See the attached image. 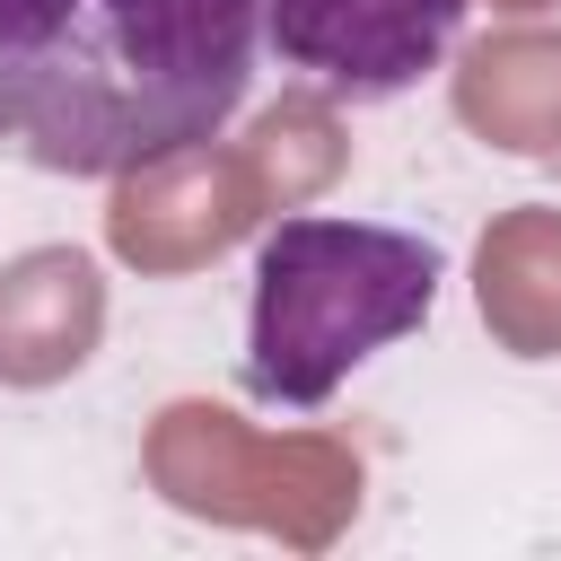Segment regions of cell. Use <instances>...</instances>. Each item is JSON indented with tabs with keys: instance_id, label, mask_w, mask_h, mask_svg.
<instances>
[{
	"instance_id": "8992f818",
	"label": "cell",
	"mask_w": 561,
	"mask_h": 561,
	"mask_svg": "<svg viewBox=\"0 0 561 561\" xmlns=\"http://www.w3.org/2000/svg\"><path fill=\"white\" fill-rule=\"evenodd\" d=\"M105 333V280L79 245H35L0 272V386H61Z\"/></svg>"
},
{
	"instance_id": "52a82bcc",
	"label": "cell",
	"mask_w": 561,
	"mask_h": 561,
	"mask_svg": "<svg viewBox=\"0 0 561 561\" xmlns=\"http://www.w3.org/2000/svg\"><path fill=\"white\" fill-rule=\"evenodd\" d=\"M456 123L508 158H561V35L500 26L456 61Z\"/></svg>"
},
{
	"instance_id": "ba28073f",
	"label": "cell",
	"mask_w": 561,
	"mask_h": 561,
	"mask_svg": "<svg viewBox=\"0 0 561 561\" xmlns=\"http://www.w3.org/2000/svg\"><path fill=\"white\" fill-rule=\"evenodd\" d=\"M473 298H482V324L500 333V351L552 359L561 351V210L526 202V210L491 219L473 245Z\"/></svg>"
},
{
	"instance_id": "277c9868",
	"label": "cell",
	"mask_w": 561,
	"mask_h": 561,
	"mask_svg": "<svg viewBox=\"0 0 561 561\" xmlns=\"http://www.w3.org/2000/svg\"><path fill=\"white\" fill-rule=\"evenodd\" d=\"M473 0H263V44L316 96H403L421 70L447 61Z\"/></svg>"
},
{
	"instance_id": "3957f363",
	"label": "cell",
	"mask_w": 561,
	"mask_h": 561,
	"mask_svg": "<svg viewBox=\"0 0 561 561\" xmlns=\"http://www.w3.org/2000/svg\"><path fill=\"white\" fill-rule=\"evenodd\" d=\"M149 482L193 508V517H237V526H272L289 543H324L351 500H359V465L324 438H254L237 412L219 403H175L149 430Z\"/></svg>"
},
{
	"instance_id": "5b68a950",
	"label": "cell",
	"mask_w": 561,
	"mask_h": 561,
	"mask_svg": "<svg viewBox=\"0 0 561 561\" xmlns=\"http://www.w3.org/2000/svg\"><path fill=\"white\" fill-rule=\"evenodd\" d=\"M114 184H123V193H114V210H105V237H114V254L140 263V272H184V263L219 254L228 237H245L254 210H263L254 167H245V158H219L210 140H202V149H175V158H158V167H140V175H114Z\"/></svg>"
},
{
	"instance_id": "7a4b0ae2",
	"label": "cell",
	"mask_w": 561,
	"mask_h": 561,
	"mask_svg": "<svg viewBox=\"0 0 561 561\" xmlns=\"http://www.w3.org/2000/svg\"><path fill=\"white\" fill-rule=\"evenodd\" d=\"M438 245L377 219L298 210L254 245V316H245V386L263 403L316 412L359 359L421 333L438 307Z\"/></svg>"
},
{
	"instance_id": "6da1fadb",
	"label": "cell",
	"mask_w": 561,
	"mask_h": 561,
	"mask_svg": "<svg viewBox=\"0 0 561 561\" xmlns=\"http://www.w3.org/2000/svg\"><path fill=\"white\" fill-rule=\"evenodd\" d=\"M263 0H0V149L44 175H140L219 140Z\"/></svg>"
},
{
	"instance_id": "9c48e42d",
	"label": "cell",
	"mask_w": 561,
	"mask_h": 561,
	"mask_svg": "<svg viewBox=\"0 0 561 561\" xmlns=\"http://www.w3.org/2000/svg\"><path fill=\"white\" fill-rule=\"evenodd\" d=\"M491 9H517L526 18V9H561V0H491Z\"/></svg>"
}]
</instances>
